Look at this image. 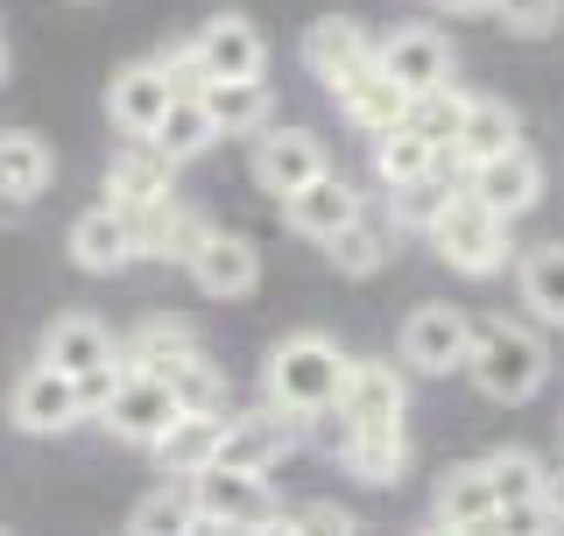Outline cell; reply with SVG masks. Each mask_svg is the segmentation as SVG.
<instances>
[{"instance_id": "30", "label": "cell", "mask_w": 564, "mask_h": 536, "mask_svg": "<svg viewBox=\"0 0 564 536\" xmlns=\"http://www.w3.org/2000/svg\"><path fill=\"white\" fill-rule=\"evenodd\" d=\"M212 120H219V135H261L275 120V93L261 78H205L198 85Z\"/></svg>"}, {"instance_id": "43", "label": "cell", "mask_w": 564, "mask_h": 536, "mask_svg": "<svg viewBox=\"0 0 564 536\" xmlns=\"http://www.w3.org/2000/svg\"><path fill=\"white\" fill-rule=\"evenodd\" d=\"M551 508H557V523H564V480L551 473Z\"/></svg>"}, {"instance_id": "41", "label": "cell", "mask_w": 564, "mask_h": 536, "mask_svg": "<svg viewBox=\"0 0 564 536\" xmlns=\"http://www.w3.org/2000/svg\"><path fill=\"white\" fill-rule=\"evenodd\" d=\"M155 64H163L170 78H176V93L205 85V64H198V50H191V35H184V43H163V50H155Z\"/></svg>"}, {"instance_id": "4", "label": "cell", "mask_w": 564, "mask_h": 536, "mask_svg": "<svg viewBox=\"0 0 564 536\" xmlns=\"http://www.w3.org/2000/svg\"><path fill=\"white\" fill-rule=\"evenodd\" d=\"M191 494H198V529H275L282 523V494L269 487V473L205 467L191 473Z\"/></svg>"}, {"instance_id": "16", "label": "cell", "mask_w": 564, "mask_h": 536, "mask_svg": "<svg viewBox=\"0 0 564 536\" xmlns=\"http://www.w3.org/2000/svg\"><path fill=\"white\" fill-rule=\"evenodd\" d=\"M176 191V163L163 149H155L149 135H128L113 149V163H106V199H113L120 212H141V205H163Z\"/></svg>"}, {"instance_id": "29", "label": "cell", "mask_w": 564, "mask_h": 536, "mask_svg": "<svg viewBox=\"0 0 564 536\" xmlns=\"http://www.w3.org/2000/svg\"><path fill=\"white\" fill-rule=\"evenodd\" d=\"M149 141L170 156L176 170H184V163H198V156L212 149V141H219V120H212V106H205V93H198V85L170 99V114L155 120V135H149Z\"/></svg>"}, {"instance_id": "2", "label": "cell", "mask_w": 564, "mask_h": 536, "mask_svg": "<svg viewBox=\"0 0 564 536\" xmlns=\"http://www.w3.org/2000/svg\"><path fill=\"white\" fill-rule=\"evenodd\" d=\"M339 382H346V353L332 346L325 332H290V339L269 353V367H261L269 403L290 409V417H311V409L339 403Z\"/></svg>"}, {"instance_id": "23", "label": "cell", "mask_w": 564, "mask_h": 536, "mask_svg": "<svg viewBox=\"0 0 564 536\" xmlns=\"http://www.w3.org/2000/svg\"><path fill=\"white\" fill-rule=\"evenodd\" d=\"M332 99H339V114H346V120H352V128H360L367 141L388 135V128L402 120V106H410V93H402V85L381 71V57H375V64H360L346 85H332Z\"/></svg>"}, {"instance_id": "25", "label": "cell", "mask_w": 564, "mask_h": 536, "mask_svg": "<svg viewBox=\"0 0 564 536\" xmlns=\"http://www.w3.org/2000/svg\"><path fill=\"white\" fill-rule=\"evenodd\" d=\"M339 467L360 487H402V473H410V431L402 424H360L352 444L339 452Z\"/></svg>"}, {"instance_id": "6", "label": "cell", "mask_w": 564, "mask_h": 536, "mask_svg": "<svg viewBox=\"0 0 564 536\" xmlns=\"http://www.w3.org/2000/svg\"><path fill=\"white\" fill-rule=\"evenodd\" d=\"M176 409H184V403L170 396L163 374H149V367H120V374H113V388L99 396L93 417H99L120 444H155V438H163L170 424H176Z\"/></svg>"}, {"instance_id": "35", "label": "cell", "mask_w": 564, "mask_h": 536, "mask_svg": "<svg viewBox=\"0 0 564 536\" xmlns=\"http://www.w3.org/2000/svg\"><path fill=\"white\" fill-rule=\"evenodd\" d=\"M458 120H466V93H458V85H431V93H410V106H402V128L423 135L437 156L452 149Z\"/></svg>"}, {"instance_id": "7", "label": "cell", "mask_w": 564, "mask_h": 536, "mask_svg": "<svg viewBox=\"0 0 564 536\" xmlns=\"http://www.w3.org/2000/svg\"><path fill=\"white\" fill-rule=\"evenodd\" d=\"M8 417H14V431H29V438H64L70 424H85V417H93V403H85V388L70 382L64 367L35 361V367L14 374Z\"/></svg>"}, {"instance_id": "27", "label": "cell", "mask_w": 564, "mask_h": 536, "mask_svg": "<svg viewBox=\"0 0 564 536\" xmlns=\"http://www.w3.org/2000/svg\"><path fill=\"white\" fill-rule=\"evenodd\" d=\"M494 515H501V502H494L480 459H473V467H452L437 480V494H431V523L437 529H494Z\"/></svg>"}, {"instance_id": "12", "label": "cell", "mask_w": 564, "mask_h": 536, "mask_svg": "<svg viewBox=\"0 0 564 536\" xmlns=\"http://www.w3.org/2000/svg\"><path fill=\"white\" fill-rule=\"evenodd\" d=\"M191 282H198L205 297H219V303H240V297H254V282H261V247L247 240V234H226V226H212V234L191 247Z\"/></svg>"}, {"instance_id": "15", "label": "cell", "mask_w": 564, "mask_h": 536, "mask_svg": "<svg viewBox=\"0 0 564 536\" xmlns=\"http://www.w3.org/2000/svg\"><path fill=\"white\" fill-rule=\"evenodd\" d=\"M170 99H176V78L155 57L120 64L113 85H106V120H113L120 135H155V120L170 114Z\"/></svg>"}, {"instance_id": "5", "label": "cell", "mask_w": 564, "mask_h": 536, "mask_svg": "<svg viewBox=\"0 0 564 536\" xmlns=\"http://www.w3.org/2000/svg\"><path fill=\"white\" fill-rule=\"evenodd\" d=\"M43 361L64 367L70 382L85 388V403L99 409V396L113 388V374H120V339L106 332L93 311H64V318H50V332H43Z\"/></svg>"}, {"instance_id": "3", "label": "cell", "mask_w": 564, "mask_h": 536, "mask_svg": "<svg viewBox=\"0 0 564 536\" xmlns=\"http://www.w3.org/2000/svg\"><path fill=\"white\" fill-rule=\"evenodd\" d=\"M508 226L516 219L487 212L480 199H466V184H458V199L431 219V247H437V261L458 268V276L487 282V276H501V268L516 261V234H508Z\"/></svg>"}, {"instance_id": "21", "label": "cell", "mask_w": 564, "mask_h": 536, "mask_svg": "<svg viewBox=\"0 0 564 536\" xmlns=\"http://www.w3.org/2000/svg\"><path fill=\"white\" fill-rule=\"evenodd\" d=\"M212 234V219L198 205H184L170 191L163 205H141L134 212V240H141V261H191V247Z\"/></svg>"}, {"instance_id": "24", "label": "cell", "mask_w": 564, "mask_h": 536, "mask_svg": "<svg viewBox=\"0 0 564 536\" xmlns=\"http://www.w3.org/2000/svg\"><path fill=\"white\" fill-rule=\"evenodd\" d=\"M219 431H226V409H176V424L149 444V452H155V467H163L170 480H191V473L212 467Z\"/></svg>"}, {"instance_id": "31", "label": "cell", "mask_w": 564, "mask_h": 536, "mask_svg": "<svg viewBox=\"0 0 564 536\" xmlns=\"http://www.w3.org/2000/svg\"><path fill=\"white\" fill-rule=\"evenodd\" d=\"M516 290H522V311L536 318V325H557L564 332V240L529 247L522 268H516Z\"/></svg>"}, {"instance_id": "19", "label": "cell", "mask_w": 564, "mask_h": 536, "mask_svg": "<svg viewBox=\"0 0 564 536\" xmlns=\"http://www.w3.org/2000/svg\"><path fill=\"white\" fill-rule=\"evenodd\" d=\"M375 50L381 43L352 22V14H325V22L304 29V64H311V78L325 85V93H332V85H346L360 64H375Z\"/></svg>"}, {"instance_id": "42", "label": "cell", "mask_w": 564, "mask_h": 536, "mask_svg": "<svg viewBox=\"0 0 564 536\" xmlns=\"http://www.w3.org/2000/svg\"><path fill=\"white\" fill-rule=\"evenodd\" d=\"M437 8H452V14H480V8H494V0H437Z\"/></svg>"}, {"instance_id": "33", "label": "cell", "mask_w": 564, "mask_h": 536, "mask_svg": "<svg viewBox=\"0 0 564 536\" xmlns=\"http://www.w3.org/2000/svg\"><path fill=\"white\" fill-rule=\"evenodd\" d=\"M452 199H458V170L437 163V170L410 176V184H388V219L410 226V234H431V219H437Z\"/></svg>"}, {"instance_id": "10", "label": "cell", "mask_w": 564, "mask_h": 536, "mask_svg": "<svg viewBox=\"0 0 564 536\" xmlns=\"http://www.w3.org/2000/svg\"><path fill=\"white\" fill-rule=\"evenodd\" d=\"M304 444V417H290V409H247L234 417L226 409V431H219V452H212V467H240V473H275L282 452H296Z\"/></svg>"}, {"instance_id": "20", "label": "cell", "mask_w": 564, "mask_h": 536, "mask_svg": "<svg viewBox=\"0 0 564 536\" xmlns=\"http://www.w3.org/2000/svg\"><path fill=\"white\" fill-rule=\"evenodd\" d=\"M360 205H367V191H352L339 170H317L304 191H290V199H282V219H290L304 240H332L346 219H360Z\"/></svg>"}, {"instance_id": "26", "label": "cell", "mask_w": 564, "mask_h": 536, "mask_svg": "<svg viewBox=\"0 0 564 536\" xmlns=\"http://www.w3.org/2000/svg\"><path fill=\"white\" fill-rule=\"evenodd\" d=\"M508 141H522V114L508 99H494V93H466V120H458V135H452V163L466 170V163H480V156L494 149H508Z\"/></svg>"}, {"instance_id": "44", "label": "cell", "mask_w": 564, "mask_h": 536, "mask_svg": "<svg viewBox=\"0 0 564 536\" xmlns=\"http://www.w3.org/2000/svg\"><path fill=\"white\" fill-rule=\"evenodd\" d=\"M0 85H8V43H0Z\"/></svg>"}, {"instance_id": "14", "label": "cell", "mask_w": 564, "mask_h": 536, "mask_svg": "<svg viewBox=\"0 0 564 536\" xmlns=\"http://www.w3.org/2000/svg\"><path fill=\"white\" fill-rule=\"evenodd\" d=\"M70 261L85 268V276H120L128 261H141V240H134V212H120L113 199L93 205V212H78L70 219Z\"/></svg>"}, {"instance_id": "18", "label": "cell", "mask_w": 564, "mask_h": 536, "mask_svg": "<svg viewBox=\"0 0 564 536\" xmlns=\"http://www.w3.org/2000/svg\"><path fill=\"white\" fill-rule=\"evenodd\" d=\"M339 409L352 424H410V382L395 361H346Z\"/></svg>"}, {"instance_id": "39", "label": "cell", "mask_w": 564, "mask_h": 536, "mask_svg": "<svg viewBox=\"0 0 564 536\" xmlns=\"http://www.w3.org/2000/svg\"><path fill=\"white\" fill-rule=\"evenodd\" d=\"M494 14H501V29L522 35V43H536V35H557V29H564V0H494Z\"/></svg>"}, {"instance_id": "9", "label": "cell", "mask_w": 564, "mask_h": 536, "mask_svg": "<svg viewBox=\"0 0 564 536\" xmlns=\"http://www.w3.org/2000/svg\"><path fill=\"white\" fill-rule=\"evenodd\" d=\"M458 184H466V199H480L487 212L522 219V212L543 199V163H536L529 141H508V149H494V156H480V163L458 170Z\"/></svg>"}, {"instance_id": "28", "label": "cell", "mask_w": 564, "mask_h": 536, "mask_svg": "<svg viewBox=\"0 0 564 536\" xmlns=\"http://www.w3.org/2000/svg\"><path fill=\"white\" fill-rule=\"evenodd\" d=\"M325 255H332V268H339V276H381L388 255H395V219L360 205V219H346L339 234L325 240Z\"/></svg>"}, {"instance_id": "17", "label": "cell", "mask_w": 564, "mask_h": 536, "mask_svg": "<svg viewBox=\"0 0 564 536\" xmlns=\"http://www.w3.org/2000/svg\"><path fill=\"white\" fill-rule=\"evenodd\" d=\"M191 50H198L205 78H261L269 71V43H261V29L247 14H212V22H198Z\"/></svg>"}, {"instance_id": "34", "label": "cell", "mask_w": 564, "mask_h": 536, "mask_svg": "<svg viewBox=\"0 0 564 536\" xmlns=\"http://www.w3.org/2000/svg\"><path fill=\"white\" fill-rule=\"evenodd\" d=\"M480 467H487V487H494V502H501V508L551 494V473H543V459L522 452V444H501V452H487Z\"/></svg>"}, {"instance_id": "37", "label": "cell", "mask_w": 564, "mask_h": 536, "mask_svg": "<svg viewBox=\"0 0 564 536\" xmlns=\"http://www.w3.org/2000/svg\"><path fill=\"white\" fill-rule=\"evenodd\" d=\"M128 529H141V536H155V529H198V494H191V480H170L163 473V487H149L128 508Z\"/></svg>"}, {"instance_id": "1", "label": "cell", "mask_w": 564, "mask_h": 536, "mask_svg": "<svg viewBox=\"0 0 564 536\" xmlns=\"http://www.w3.org/2000/svg\"><path fill=\"white\" fill-rule=\"evenodd\" d=\"M466 374L487 403H529L551 382V346H543V332L522 325V318H480V325H473Z\"/></svg>"}, {"instance_id": "13", "label": "cell", "mask_w": 564, "mask_h": 536, "mask_svg": "<svg viewBox=\"0 0 564 536\" xmlns=\"http://www.w3.org/2000/svg\"><path fill=\"white\" fill-rule=\"evenodd\" d=\"M381 71L402 85V93H431V85H452V35L431 22H402L395 35H381Z\"/></svg>"}, {"instance_id": "22", "label": "cell", "mask_w": 564, "mask_h": 536, "mask_svg": "<svg viewBox=\"0 0 564 536\" xmlns=\"http://www.w3.org/2000/svg\"><path fill=\"white\" fill-rule=\"evenodd\" d=\"M57 176V156L35 128H0V205H35Z\"/></svg>"}, {"instance_id": "11", "label": "cell", "mask_w": 564, "mask_h": 536, "mask_svg": "<svg viewBox=\"0 0 564 536\" xmlns=\"http://www.w3.org/2000/svg\"><path fill=\"white\" fill-rule=\"evenodd\" d=\"M317 170H332L325 163V141H317L311 128H261L254 135V156H247V176H254V191H269V199L282 205L290 191H304Z\"/></svg>"}, {"instance_id": "32", "label": "cell", "mask_w": 564, "mask_h": 536, "mask_svg": "<svg viewBox=\"0 0 564 536\" xmlns=\"http://www.w3.org/2000/svg\"><path fill=\"white\" fill-rule=\"evenodd\" d=\"M184 353H198V332L184 318H141V325L120 339V367H149V374H170Z\"/></svg>"}, {"instance_id": "36", "label": "cell", "mask_w": 564, "mask_h": 536, "mask_svg": "<svg viewBox=\"0 0 564 536\" xmlns=\"http://www.w3.org/2000/svg\"><path fill=\"white\" fill-rule=\"evenodd\" d=\"M437 163H452V156H437L431 141H423V135H410L402 120H395L388 135H375V176H381V191H388V184H410V176L437 170ZM452 170H458V163H452Z\"/></svg>"}, {"instance_id": "38", "label": "cell", "mask_w": 564, "mask_h": 536, "mask_svg": "<svg viewBox=\"0 0 564 536\" xmlns=\"http://www.w3.org/2000/svg\"><path fill=\"white\" fill-rule=\"evenodd\" d=\"M163 382H170V396L184 403V409H226V374H219V361H212L205 346L184 353V361H176Z\"/></svg>"}, {"instance_id": "40", "label": "cell", "mask_w": 564, "mask_h": 536, "mask_svg": "<svg viewBox=\"0 0 564 536\" xmlns=\"http://www.w3.org/2000/svg\"><path fill=\"white\" fill-rule=\"evenodd\" d=\"M275 529H360V515L339 502H304V508H282Z\"/></svg>"}, {"instance_id": "8", "label": "cell", "mask_w": 564, "mask_h": 536, "mask_svg": "<svg viewBox=\"0 0 564 536\" xmlns=\"http://www.w3.org/2000/svg\"><path fill=\"white\" fill-rule=\"evenodd\" d=\"M402 367L410 374H466V353H473V318L458 311V303H416L410 318H402Z\"/></svg>"}]
</instances>
